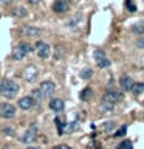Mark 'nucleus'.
<instances>
[{"label":"nucleus","mask_w":144,"mask_h":149,"mask_svg":"<svg viewBox=\"0 0 144 149\" xmlns=\"http://www.w3.org/2000/svg\"><path fill=\"white\" fill-rule=\"evenodd\" d=\"M60 50H62V47H56V59H59L62 56V51Z\"/></svg>","instance_id":"nucleus-27"},{"label":"nucleus","mask_w":144,"mask_h":149,"mask_svg":"<svg viewBox=\"0 0 144 149\" xmlns=\"http://www.w3.org/2000/svg\"><path fill=\"white\" fill-rule=\"evenodd\" d=\"M91 95H93V92H91V88L90 87H85L84 90L81 92V95H79V98H81L82 101H88L91 98Z\"/></svg>","instance_id":"nucleus-17"},{"label":"nucleus","mask_w":144,"mask_h":149,"mask_svg":"<svg viewBox=\"0 0 144 149\" xmlns=\"http://www.w3.org/2000/svg\"><path fill=\"white\" fill-rule=\"evenodd\" d=\"M31 98H33V101H34V106H40L42 100H44V95H42L40 88H34V90L31 92Z\"/></svg>","instance_id":"nucleus-15"},{"label":"nucleus","mask_w":144,"mask_h":149,"mask_svg":"<svg viewBox=\"0 0 144 149\" xmlns=\"http://www.w3.org/2000/svg\"><path fill=\"white\" fill-rule=\"evenodd\" d=\"M33 106H34V101H33L31 96H23L22 100H19V107L23 110H30Z\"/></svg>","instance_id":"nucleus-14"},{"label":"nucleus","mask_w":144,"mask_h":149,"mask_svg":"<svg viewBox=\"0 0 144 149\" xmlns=\"http://www.w3.org/2000/svg\"><path fill=\"white\" fill-rule=\"evenodd\" d=\"M25 149H40L39 146H28V148H25Z\"/></svg>","instance_id":"nucleus-32"},{"label":"nucleus","mask_w":144,"mask_h":149,"mask_svg":"<svg viewBox=\"0 0 144 149\" xmlns=\"http://www.w3.org/2000/svg\"><path fill=\"white\" fill-rule=\"evenodd\" d=\"M74 129H76V121L70 123V126H67V127H65V130H67V132H71V130H74Z\"/></svg>","instance_id":"nucleus-25"},{"label":"nucleus","mask_w":144,"mask_h":149,"mask_svg":"<svg viewBox=\"0 0 144 149\" xmlns=\"http://www.w3.org/2000/svg\"><path fill=\"white\" fill-rule=\"evenodd\" d=\"M14 16H17V17H26V9L23 8V6H19L14 9Z\"/></svg>","instance_id":"nucleus-20"},{"label":"nucleus","mask_w":144,"mask_h":149,"mask_svg":"<svg viewBox=\"0 0 144 149\" xmlns=\"http://www.w3.org/2000/svg\"><path fill=\"white\" fill-rule=\"evenodd\" d=\"M19 92V86L12 79H2L0 81V95L5 98H14Z\"/></svg>","instance_id":"nucleus-1"},{"label":"nucleus","mask_w":144,"mask_h":149,"mask_svg":"<svg viewBox=\"0 0 144 149\" xmlns=\"http://www.w3.org/2000/svg\"><path fill=\"white\" fill-rule=\"evenodd\" d=\"M135 45H136L138 47V48H144V34L141 36V37H138V39H136V42H135Z\"/></svg>","instance_id":"nucleus-23"},{"label":"nucleus","mask_w":144,"mask_h":149,"mask_svg":"<svg viewBox=\"0 0 144 149\" xmlns=\"http://www.w3.org/2000/svg\"><path fill=\"white\" fill-rule=\"evenodd\" d=\"M40 92H42V95H44V98H50L51 95L54 93L56 90V86H54V82L53 81H44V82H40Z\"/></svg>","instance_id":"nucleus-9"},{"label":"nucleus","mask_w":144,"mask_h":149,"mask_svg":"<svg viewBox=\"0 0 144 149\" xmlns=\"http://www.w3.org/2000/svg\"><path fill=\"white\" fill-rule=\"evenodd\" d=\"M37 74H39V70L34 65H28V67L22 72V76L26 82H34L37 79Z\"/></svg>","instance_id":"nucleus-7"},{"label":"nucleus","mask_w":144,"mask_h":149,"mask_svg":"<svg viewBox=\"0 0 144 149\" xmlns=\"http://www.w3.org/2000/svg\"><path fill=\"white\" fill-rule=\"evenodd\" d=\"M36 53H37V56L39 58H42V59H46L50 56V53H51V48H50V45L48 44H45V42H36Z\"/></svg>","instance_id":"nucleus-8"},{"label":"nucleus","mask_w":144,"mask_h":149,"mask_svg":"<svg viewBox=\"0 0 144 149\" xmlns=\"http://www.w3.org/2000/svg\"><path fill=\"white\" fill-rule=\"evenodd\" d=\"M125 6H127L130 11H135V5H133L132 0H127V2H125Z\"/></svg>","instance_id":"nucleus-26"},{"label":"nucleus","mask_w":144,"mask_h":149,"mask_svg":"<svg viewBox=\"0 0 144 149\" xmlns=\"http://www.w3.org/2000/svg\"><path fill=\"white\" fill-rule=\"evenodd\" d=\"M70 9V3L68 0H54L53 3V11L56 14H64Z\"/></svg>","instance_id":"nucleus-10"},{"label":"nucleus","mask_w":144,"mask_h":149,"mask_svg":"<svg viewBox=\"0 0 144 149\" xmlns=\"http://www.w3.org/2000/svg\"><path fill=\"white\" fill-rule=\"evenodd\" d=\"M11 2H12V0H0V5H2V6H5V5H9Z\"/></svg>","instance_id":"nucleus-29"},{"label":"nucleus","mask_w":144,"mask_h":149,"mask_svg":"<svg viewBox=\"0 0 144 149\" xmlns=\"http://www.w3.org/2000/svg\"><path fill=\"white\" fill-rule=\"evenodd\" d=\"M33 48L30 44H26V42H20L19 45H16V48L12 50V59L14 61H22L25 59V56L28 53H31Z\"/></svg>","instance_id":"nucleus-2"},{"label":"nucleus","mask_w":144,"mask_h":149,"mask_svg":"<svg viewBox=\"0 0 144 149\" xmlns=\"http://www.w3.org/2000/svg\"><path fill=\"white\" fill-rule=\"evenodd\" d=\"M50 109L53 110V112H62L64 110V107H65V104H64V101L60 100V98H53V100H50Z\"/></svg>","instance_id":"nucleus-13"},{"label":"nucleus","mask_w":144,"mask_h":149,"mask_svg":"<svg viewBox=\"0 0 144 149\" xmlns=\"http://www.w3.org/2000/svg\"><path fill=\"white\" fill-rule=\"evenodd\" d=\"M144 92V82H135L133 84V88H132V93L135 96H139L141 93Z\"/></svg>","instance_id":"nucleus-16"},{"label":"nucleus","mask_w":144,"mask_h":149,"mask_svg":"<svg viewBox=\"0 0 144 149\" xmlns=\"http://www.w3.org/2000/svg\"><path fill=\"white\" fill-rule=\"evenodd\" d=\"M121 98H123V93L121 92H118V90H107L104 95H102V101L101 102L115 107V104L121 100Z\"/></svg>","instance_id":"nucleus-3"},{"label":"nucleus","mask_w":144,"mask_h":149,"mask_svg":"<svg viewBox=\"0 0 144 149\" xmlns=\"http://www.w3.org/2000/svg\"><path fill=\"white\" fill-rule=\"evenodd\" d=\"M20 33L26 37H39L42 34V30L40 28H36V26H23Z\"/></svg>","instance_id":"nucleus-12"},{"label":"nucleus","mask_w":144,"mask_h":149,"mask_svg":"<svg viewBox=\"0 0 144 149\" xmlns=\"http://www.w3.org/2000/svg\"><path fill=\"white\" fill-rule=\"evenodd\" d=\"M5 149H14L12 146H5Z\"/></svg>","instance_id":"nucleus-34"},{"label":"nucleus","mask_w":144,"mask_h":149,"mask_svg":"<svg viewBox=\"0 0 144 149\" xmlns=\"http://www.w3.org/2000/svg\"><path fill=\"white\" fill-rule=\"evenodd\" d=\"M0 115L6 120L14 118V116H16V106L11 104V102H3V104H0Z\"/></svg>","instance_id":"nucleus-4"},{"label":"nucleus","mask_w":144,"mask_h":149,"mask_svg":"<svg viewBox=\"0 0 144 149\" xmlns=\"http://www.w3.org/2000/svg\"><path fill=\"white\" fill-rule=\"evenodd\" d=\"M111 126H113V123H105V127H104V130H109Z\"/></svg>","instance_id":"nucleus-31"},{"label":"nucleus","mask_w":144,"mask_h":149,"mask_svg":"<svg viewBox=\"0 0 144 149\" xmlns=\"http://www.w3.org/2000/svg\"><path fill=\"white\" fill-rule=\"evenodd\" d=\"M30 3H33V5H36V3H39V0H28Z\"/></svg>","instance_id":"nucleus-33"},{"label":"nucleus","mask_w":144,"mask_h":149,"mask_svg":"<svg viewBox=\"0 0 144 149\" xmlns=\"http://www.w3.org/2000/svg\"><path fill=\"white\" fill-rule=\"evenodd\" d=\"M3 132H5V134H9V135H14V130H12V129H8V127L3 129Z\"/></svg>","instance_id":"nucleus-30"},{"label":"nucleus","mask_w":144,"mask_h":149,"mask_svg":"<svg viewBox=\"0 0 144 149\" xmlns=\"http://www.w3.org/2000/svg\"><path fill=\"white\" fill-rule=\"evenodd\" d=\"M73 2H78V0H73Z\"/></svg>","instance_id":"nucleus-35"},{"label":"nucleus","mask_w":144,"mask_h":149,"mask_svg":"<svg viewBox=\"0 0 144 149\" xmlns=\"http://www.w3.org/2000/svg\"><path fill=\"white\" fill-rule=\"evenodd\" d=\"M132 31L135 33V34H141L143 36V33H144V22H136L132 26Z\"/></svg>","instance_id":"nucleus-18"},{"label":"nucleus","mask_w":144,"mask_h":149,"mask_svg":"<svg viewBox=\"0 0 144 149\" xmlns=\"http://www.w3.org/2000/svg\"><path fill=\"white\" fill-rule=\"evenodd\" d=\"M118 149H133V144L130 140H124V141L118 146Z\"/></svg>","instance_id":"nucleus-21"},{"label":"nucleus","mask_w":144,"mask_h":149,"mask_svg":"<svg viewBox=\"0 0 144 149\" xmlns=\"http://www.w3.org/2000/svg\"><path fill=\"white\" fill-rule=\"evenodd\" d=\"M93 76V70L91 68H84L81 72V78L82 79H90Z\"/></svg>","instance_id":"nucleus-19"},{"label":"nucleus","mask_w":144,"mask_h":149,"mask_svg":"<svg viewBox=\"0 0 144 149\" xmlns=\"http://www.w3.org/2000/svg\"><path fill=\"white\" fill-rule=\"evenodd\" d=\"M53 149H71V148L67 146V144H57V146H54Z\"/></svg>","instance_id":"nucleus-28"},{"label":"nucleus","mask_w":144,"mask_h":149,"mask_svg":"<svg viewBox=\"0 0 144 149\" xmlns=\"http://www.w3.org/2000/svg\"><path fill=\"white\" fill-rule=\"evenodd\" d=\"M133 79L129 76V74H123V76L119 78V86H121V88L123 90H125V92H132V88H133Z\"/></svg>","instance_id":"nucleus-11"},{"label":"nucleus","mask_w":144,"mask_h":149,"mask_svg":"<svg viewBox=\"0 0 144 149\" xmlns=\"http://www.w3.org/2000/svg\"><path fill=\"white\" fill-rule=\"evenodd\" d=\"M56 124H57V132L62 134L64 132V121L60 118H56Z\"/></svg>","instance_id":"nucleus-22"},{"label":"nucleus","mask_w":144,"mask_h":149,"mask_svg":"<svg viewBox=\"0 0 144 149\" xmlns=\"http://www.w3.org/2000/svg\"><path fill=\"white\" fill-rule=\"evenodd\" d=\"M95 61H96V64H98L99 68H107V67H110V64H111L110 59L107 58V54L102 50H96L95 51Z\"/></svg>","instance_id":"nucleus-6"},{"label":"nucleus","mask_w":144,"mask_h":149,"mask_svg":"<svg viewBox=\"0 0 144 149\" xmlns=\"http://www.w3.org/2000/svg\"><path fill=\"white\" fill-rule=\"evenodd\" d=\"M125 130H127V127H125V126H121V127L115 132V137H123V135L125 134Z\"/></svg>","instance_id":"nucleus-24"},{"label":"nucleus","mask_w":144,"mask_h":149,"mask_svg":"<svg viewBox=\"0 0 144 149\" xmlns=\"http://www.w3.org/2000/svg\"><path fill=\"white\" fill-rule=\"evenodd\" d=\"M99 149H102V148H99Z\"/></svg>","instance_id":"nucleus-36"},{"label":"nucleus","mask_w":144,"mask_h":149,"mask_svg":"<svg viewBox=\"0 0 144 149\" xmlns=\"http://www.w3.org/2000/svg\"><path fill=\"white\" fill-rule=\"evenodd\" d=\"M36 138H37V126L36 124H31L30 127L26 129V132L23 134L19 140H20L22 143H33Z\"/></svg>","instance_id":"nucleus-5"}]
</instances>
